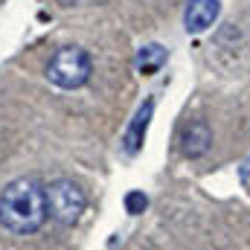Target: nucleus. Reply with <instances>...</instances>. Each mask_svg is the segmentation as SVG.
Returning <instances> with one entry per match:
<instances>
[{
	"instance_id": "6",
	"label": "nucleus",
	"mask_w": 250,
	"mask_h": 250,
	"mask_svg": "<svg viewBox=\"0 0 250 250\" xmlns=\"http://www.w3.org/2000/svg\"><path fill=\"white\" fill-rule=\"evenodd\" d=\"M209 146H212V131H209V125L204 123V120H195V123H189L184 128V134H181V151H184V157L198 160V157H204L209 151Z\"/></svg>"
},
{
	"instance_id": "8",
	"label": "nucleus",
	"mask_w": 250,
	"mask_h": 250,
	"mask_svg": "<svg viewBox=\"0 0 250 250\" xmlns=\"http://www.w3.org/2000/svg\"><path fill=\"white\" fill-rule=\"evenodd\" d=\"M146 207H148V198L140 189H131L125 195V212L128 215H140V212H146Z\"/></svg>"
},
{
	"instance_id": "2",
	"label": "nucleus",
	"mask_w": 250,
	"mask_h": 250,
	"mask_svg": "<svg viewBox=\"0 0 250 250\" xmlns=\"http://www.w3.org/2000/svg\"><path fill=\"white\" fill-rule=\"evenodd\" d=\"M90 73H93V62L82 47H62L47 64V79L62 90H76L87 84Z\"/></svg>"
},
{
	"instance_id": "7",
	"label": "nucleus",
	"mask_w": 250,
	"mask_h": 250,
	"mask_svg": "<svg viewBox=\"0 0 250 250\" xmlns=\"http://www.w3.org/2000/svg\"><path fill=\"white\" fill-rule=\"evenodd\" d=\"M166 47H160V44H146V47H140L137 50V56H134V64H137V70L143 73V76H151V73H157L163 64H166Z\"/></svg>"
},
{
	"instance_id": "5",
	"label": "nucleus",
	"mask_w": 250,
	"mask_h": 250,
	"mask_svg": "<svg viewBox=\"0 0 250 250\" xmlns=\"http://www.w3.org/2000/svg\"><path fill=\"white\" fill-rule=\"evenodd\" d=\"M151 114H154V99H146V102L137 108V114H134L131 125L125 128V137H123L125 154H137V151L143 148V143H146V131H148V123H151Z\"/></svg>"
},
{
	"instance_id": "4",
	"label": "nucleus",
	"mask_w": 250,
	"mask_h": 250,
	"mask_svg": "<svg viewBox=\"0 0 250 250\" xmlns=\"http://www.w3.org/2000/svg\"><path fill=\"white\" fill-rule=\"evenodd\" d=\"M221 15V0H189L187 12H184V29L198 35L204 29H209Z\"/></svg>"
},
{
	"instance_id": "1",
	"label": "nucleus",
	"mask_w": 250,
	"mask_h": 250,
	"mask_svg": "<svg viewBox=\"0 0 250 250\" xmlns=\"http://www.w3.org/2000/svg\"><path fill=\"white\" fill-rule=\"evenodd\" d=\"M50 215L47 207V189L32 178H18L0 195V224L9 233L29 236L44 227Z\"/></svg>"
},
{
	"instance_id": "9",
	"label": "nucleus",
	"mask_w": 250,
	"mask_h": 250,
	"mask_svg": "<svg viewBox=\"0 0 250 250\" xmlns=\"http://www.w3.org/2000/svg\"><path fill=\"white\" fill-rule=\"evenodd\" d=\"M239 178H242L245 184H248V181H250V157H248V160H245V163H242V169H239Z\"/></svg>"
},
{
	"instance_id": "3",
	"label": "nucleus",
	"mask_w": 250,
	"mask_h": 250,
	"mask_svg": "<svg viewBox=\"0 0 250 250\" xmlns=\"http://www.w3.org/2000/svg\"><path fill=\"white\" fill-rule=\"evenodd\" d=\"M47 207H50V215L64 224V227H70V224H76L79 221V215L84 212V207H87V198H84V192L76 187L73 181H53L50 187H47Z\"/></svg>"
}]
</instances>
